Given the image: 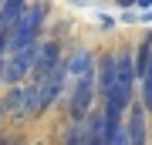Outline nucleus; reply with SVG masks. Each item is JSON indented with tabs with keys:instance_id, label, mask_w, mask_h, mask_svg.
<instances>
[{
	"instance_id": "nucleus-14",
	"label": "nucleus",
	"mask_w": 152,
	"mask_h": 145,
	"mask_svg": "<svg viewBox=\"0 0 152 145\" xmlns=\"http://www.w3.org/2000/svg\"><path fill=\"white\" fill-rule=\"evenodd\" d=\"M0 85H4V71H0Z\"/></svg>"
},
{
	"instance_id": "nucleus-9",
	"label": "nucleus",
	"mask_w": 152,
	"mask_h": 145,
	"mask_svg": "<svg viewBox=\"0 0 152 145\" xmlns=\"http://www.w3.org/2000/svg\"><path fill=\"white\" fill-rule=\"evenodd\" d=\"M4 105H7V115H10V118L24 122V115H20V105H24V85H10V91H7Z\"/></svg>"
},
{
	"instance_id": "nucleus-12",
	"label": "nucleus",
	"mask_w": 152,
	"mask_h": 145,
	"mask_svg": "<svg viewBox=\"0 0 152 145\" xmlns=\"http://www.w3.org/2000/svg\"><path fill=\"white\" fill-rule=\"evenodd\" d=\"M4 115H7V105H4V98H0V118H4Z\"/></svg>"
},
{
	"instance_id": "nucleus-4",
	"label": "nucleus",
	"mask_w": 152,
	"mask_h": 145,
	"mask_svg": "<svg viewBox=\"0 0 152 145\" xmlns=\"http://www.w3.org/2000/svg\"><path fill=\"white\" fill-rule=\"evenodd\" d=\"M54 64H61V44H58V41H44V44H41V51H37V58H34L31 78H34V81H41Z\"/></svg>"
},
{
	"instance_id": "nucleus-2",
	"label": "nucleus",
	"mask_w": 152,
	"mask_h": 145,
	"mask_svg": "<svg viewBox=\"0 0 152 145\" xmlns=\"http://www.w3.org/2000/svg\"><path fill=\"white\" fill-rule=\"evenodd\" d=\"M95 91H98L95 88V71L71 81V95H68V115H71V122L88 118V111L95 108Z\"/></svg>"
},
{
	"instance_id": "nucleus-13",
	"label": "nucleus",
	"mask_w": 152,
	"mask_h": 145,
	"mask_svg": "<svg viewBox=\"0 0 152 145\" xmlns=\"http://www.w3.org/2000/svg\"><path fill=\"white\" fill-rule=\"evenodd\" d=\"M132 4H135V0H118V7H132Z\"/></svg>"
},
{
	"instance_id": "nucleus-6",
	"label": "nucleus",
	"mask_w": 152,
	"mask_h": 145,
	"mask_svg": "<svg viewBox=\"0 0 152 145\" xmlns=\"http://www.w3.org/2000/svg\"><path fill=\"white\" fill-rule=\"evenodd\" d=\"M112 85H115V54H102L95 61V88L98 95H105Z\"/></svg>"
},
{
	"instance_id": "nucleus-11",
	"label": "nucleus",
	"mask_w": 152,
	"mask_h": 145,
	"mask_svg": "<svg viewBox=\"0 0 152 145\" xmlns=\"http://www.w3.org/2000/svg\"><path fill=\"white\" fill-rule=\"evenodd\" d=\"M135 4L142 7V10H145V7H152V0H135Z\"/></svg>"
},
{
	"instance_id": "nucleus-1",
	"label": "nucleus",
	"mask_w": 152,
	"mask_h": 145,
	"mask_svg": "<svg viewBox=\"0 0 152 145\" xmlns=\"http://www.w3.org/2000/svg\"><path fill=\"white\" fill-rule=\"evenodd\" d=\"M44 20H48V4H44V0L27 4V7H24V14L17 17V24L7 31V54L17 51V47H24V44L34 41V37H41Z\"/></svg>"
},
{
	"instance_id": "nucleus-7",
	"label": "nucleus",
	"mask_w": 152,
	"mask_h": 145,
	"mask_svg": "<svg viewBox=\"0 0 152 145\" xmlns=\"http://www.w3.org/2000/svg\"><path fill=\"white\" fill-rule=\"evenodd\" d=\"M115 81L125 85V88H135V81H139V74H135V58H132L129 51L115 54Z\"/></svg>"
},
{
	"instance_id": "nucleus-5",
	"label": "nucleus",
	"mask_w": 152,
	"mask_h": 145,
	"mask_svg": "<svg viewBox=\"0 0 152 145\" xmlns=\"http://www.w3.org/2000/svg\"><path fill=\"white\" fill-rule=\"evenodd\" d=\"M64 68H68V85H71L75 78H85V74L95 71V54L88 47H78V51H71V58L64 61Z\"/></svg>"
},
{
	"instance_id": "nucleus-3",
	"label": "nucleus",
	"mask_w": 152,
	"mask_h": 145,
	"mask_svg": "<svg viewBox=\"0 0 152 145\" xmlns=\"http://www.w3.org/2000/svg\"><path fill=\"white\" fill-rule=\"evenodd\" d=\"M129 122H125V142H132V145H142V142H149V128H145V105H135L132 101L129 105Z\"/></svg>"
},
{
	"instance_id": "nucleus-8",
	"label": "nucleus",
	"mask_w": 152,
	"mask_h": 145,
	"mask_svg": "<svg viewBox=\"0 0 152 145\" xmlns=\"http://www.w3.org/2000/svg\"><path fill=\"white\" fill-rule=\"evenodd\" d=\"M24 7H27V0H4L0 4V34H7L17 24V17L24 14Z\"/></svg>"
},
{
	"instance_id": "nucleus-15",
	"label": "nucleus",
	"mask_w": 152,
	"mask_h": 145,
	"mask_svg": "<svg viewBox=\"0 0 152 145\" xmlns=\"http://www.w3.org/2000/svg\"><path fill=\"white\" fill-rule=\"evenodd\" d=\"M0 4H4V0H0Z\"/></svg>"
},
{
	"instance_id": "nucleus-10",
	"label": "nucleus",
	"mask_w": 152,
	"mask_h": 145,
	"mask_svg": "<svg viewBox=\"0 0 152 145\" xmlns=\"http://www.w3.org/2000/svg\"><path fill=\"white\" fill-rule=\"evenodd\" d=\"M68 145H88V125H85V118L81 122H71V128L61 135Z\"/></svg>"
}]
</instances>
